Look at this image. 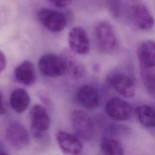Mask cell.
<instances>
[{
	"label": "cell",
	"mask_w": 155,
	"mask_h": 155,
	"mask_svg": "<svg viewBox=\"0 0 155 155\" xmlns=\"http://www.w3.org/2000/svg\"><path fill=\"white\" fill-rule=\"evenodd\" d=\"M7 64L6 58L4 53L0 50V73H1L5 68Z\"/></svg>",
	"instance_id": "obj_22"
},
{
	"label": "cell",
	"mask_w": 155,
	"mask_h": 155,
	"mask_svg": "<svg viewBox=\"0 0 155 155\" xmlns=\"http://www.w3.org/2000/svg\"><path fill=\"white\" fill-rule=\"evenodd\" d=\"M56 139L60 149L66 154L79 155L82 151V142L74 134L61 131L58 133Z\"/></svg>",
	"instance_id": "obj_9"
},
{
	"label": "cell",
	"mask_w": 155,
	"mask_h": 155,
	"mask_svg": "<svg viewBox=\"0 0 155 155\" xmlns=\"http://www.w3.org/2000/svg\"><path fill=\"white\" fill-rule=\"evenodd\" d=\"M30 102V97L28 92L21 88L15 89L11 93L10 103L13 110L18 113H22L26 110Z\"/></svg>",
	"instance_id": "obj_16"
},
{
	"label": "cell",
	"mask_w": 155,
	"mask_h": 155,
	"mask_svg": "<svg viewBox=\"0 0 155 155\" xmlns=\"http://www.w3.org/2000/svg\"><path fill=\"white\" fill-rule=\"evenodd\" d=\"M107 8L114 18L119 17L121 10V0H107Z\"/></svg>",
	"instance_id": "obj_20"
},
{
	"label": "cell",
	"mask_w": 155,
	"mask_h": 155,
	"mask_svg": "<svg viewBox=\"0 0 155 155\" xmlns=\"http://www.w3.org/2000/svg\"><path fill=\"white\" fill-rule=\"evenodd\" d=\"M131 1H138V0H131Z\"/></svg>",
	"instance_id": "obj_25"
},
{
	"label": "cell",
	"mask_w": 155,
	"mask_h": 155,
	"mask_svg": "<svg viewBox=\"0 0 155 155\" xmlns=\"http://www.w3.org/2000/svg\"><path fill=\"white\" fill-rule=\"evenodd\" d=\"M37 19L45 28L54 33L62 31L67 24L64 13L51 8H41L38 13Z\"/></svg>",
	"instance_id": "obj_3"
},
{
	"label": "cell",
	"mask_w": 155,
	"mask_h": 155,
	"mask_svg": "<svg viewBox=\"0 0 155 155\" xmlns=\"http://www.w3.org/2000/svg\"><path fill=\"white\" fill-rule=\"evenodd\" d=\"M50 3L58 8H64L71 4L72 0H47Z\"/></svg>",
	"instance_id": "obj_21"
},
{
	"label": "cell",
	"mask_w": 155,
	"mask_h": 155,
	"mask_svg": "<svg viewBox=\"0 0 155 155\" xmlns=\"http://www.w3.org/2000/svg\"><path fill=\"white\" fill-rule=\"evenodd\" d=\"M107 82L122 97L131 98L135 94L136 84L133 76L125 71H115L107 77Z\"/></svg>",
	"instance_id": "obj_2"
},
{
	"label": "cell",
	"mask_w": 155,
	"mask_h": 155,
	"mask_svg": "<svg viewBox=\"0 0 155 155\" xmlns=\"http://www.w3.org/2000/svg\"><path fill=\"white\" fill-rule=\"evenodd\" d=\"M71 124L76 136L81 140L89 141L93 136L94 128L90 116L84 111L74 110L71 114Z\"/></svg>",
	"instance_id": "obj_4"
},
{
	"label": "cell",
	"mask_w": 155,
	"mask_h": 155,
	"mask_svg": "<svg viewBox=\"0 0 155 155\" xmlns=\"http://www.w3.org/2000/svg\"><path fill=\"white\" fill-rule=\"evenodd\" d=\"M140 76L145 90L151 97L155 98V67H140Z\"/></svg>",
	"instance_id": "obj_19"
},
{
	"label": "cell",
	"mask_w": 155,
	"mask_h": 155,
	"mask_svg": "<svg viewBox=\"0 0 155 155\" xmlns=\"http://www.w3.org/2000/svg\"><path fill=\"white\" fill-rule=\"evenodd\" d=\"M105 111L112 119L116 121H124L130 117L132 108L126 101L119 97H113L106 102Z\"/></svg>",
	"instance_id": "obj_7"
},
{
	"label": "cell",
	"mask_w": 155,
	"mask_h": 155,
	"mask_svg": "<svg viewBox=\"0 0 155 155\" xmlns=\"http://www.w3.org/2000/svg\"><path fill=\"white\" fill-rule=\"evenodd\" d=\"M94 36L97 47L102 53H110L118 47L115 31L108 22H98L94 28Z\"/></svg>",
	"instance_id": "obj_1"
},
{
	"label": "cell",
	"mask_w": 155,
	"mask_h": 155,
	"mask_svg": "<svg viewBox=\"0 0 155 155\" xmlns=\"http://www.w3.org/2000/svg\"><path fill=\"white\" fill-rule=\"evenodd\" d=\"M15 79L24 85H31L36 81L35 68L33 64L30 61H24L15 69Z\"/></svg>",
	"instance_id": "obj_15"
},
{
	"label": "cell",
	"mask_w": 155,
	"mask_h": 155,
	"mask_svg": "<svg viewBox=\"0 0 155 155\" xmlns=\"http://www.w3.org/2000/svg\"><path fill=\"white\" fill-rule=\"evenodd\" d=\"M5 134L8 142L16 149H23L28 144V133L25 127L18 122L10 124L6 129Z\"/></svg>",
	"instance_id": "obj_10"
},
{
	"label": "cell",
	"mask_w": 155,
	"mask_h": 155,
	"mask_svg": "<svg viewBox=\"0 0 155 155\" xmlns=\"http://www.w3.org/2000/svg\"><path fill=\"white\" fill-rule=\"evenodd\" d=\"M68 44L71 50L78 54H87L90 48V43L85 30L81 27H73L68 35Z\"/></svg>",
	"instance_id": "obj_6"
},
{
	"label": "cell",
	"mask_w": 155,
	"mask_h": 155,
	"mask_svg": "<svg viewBox=\"0 0 155 155\" xmlns=\"http://www.w3.org/2000/svg\"><path fill=\"white\" fill-rule=\"evenodd\" d=\"M30 117L33 128L37 131H47L50 125V118L46 108L39 104L33 106L30 111Z\"/></svg>",
	"instance_id": "obj_13"
},
{
	"label": "cell",
	"mask_w": 155,
	"mask_h": 155,
	"mask_svg": "<svg viewBox=\"0 0 155 155\" xmlns=\"http://www.w3.org/2000/svg\"><path fill=\"white\" fill-rule=\"evenodd\" d=\"M0 155H9L6 151L4 149L2 145L1 144V143L0 142Z\"/></svg>",
	"instance_id": "obj_24"
},
{
	"label": "cell",
	"mask_w": 155,
	"mask_h": 155,
	"mask_svg": "<svg viewBox=\"0 0 155 155\" xmlns=\"http://www.w3.org/2000/svg\"><path fill=\"white\" fill-rule=\"evenodd\" d=\"M100 147L103 155H124L122 144L115 139L103 138L101 140Z\"/></svg>",
	"instance_id": "obj_18"
},
{
	"label": "cell",
	"mask_w": 155,
	"mask_h": 155,
	"mask_svg": "<svg viewBox=\"0 0 155 155\" xmlns=\"http://www.w3.org/2000/svg\"><path fill=\"white\" fill-rule=\"evenodd\" d=\"M130 16L134 24L141 30H148L154 26L153 16L142 4L137 3L132 5Z\"/></svg>",
	"instance_id": "obj_8"
},
{
	"label": "cell",
	"mask_w": 155,
	"mask_h": 155,
	"mask_svg": "<svg viewBox=\"0 0 155 155\" xmlns=\"http://www.w3.org/2000/svg\"><path fill=\"white\" fill-rule=\"evenodd\" d=\"M38 67L45 76L57 78L65 73L64 61L61 56L54 54H46L42 56L38 61Z\"/></svg>",
	"instance_id": "obj_5"
},
{
	"label": "cell",
	"mask_w": 155,
	"mask_h": 155,
	"mask_svg": "<svg viewBox=\"0 0 155 155\" xmlns=\"http://www.w3.org/2000/svg\"><path fill=\"white\" fill-rule=\"evenodd\" d=\"M61 56L64 62L65 73H67L71 78L77 80L82 78L85 75V65L72 51L65 50L62 51Z\"/></svg>",
	"instance_id": "obj_11"
},
{
	"label": "cell",
	"mask_w": 155,
	"mask_h": 155,
	"mask_svg": "<svg viewBox=\"0 0 155 155\" xmlns=\"http://www.w3.org/2000/svg\"><path fill=\"white\" fill-rule=\"evenodd\" d=\"M77 97L79 104L89 110L96 108L99 102V96L97 90L90 85H84L78 90Z\"/></svg>",
	"instance_id": "obj_14"
},
{
	"label": "cell",
	"mask_w": 155,
	"mask_h": 155,
	"mask_svg": "<svg viewBox=\"0 0 155 155\" xmlns=\"http://www.w3.org/2000/svg\"><path fill=\"white\" fill-rule=\"evenodd\" d=\"M136 113L142 125L147 128L155 127V108L148 105H143L136 108Z\"/></svg>",
	"instance_id": "obj_17"
},
{
	"label": "cell",
	"mask_w": 155,
	"mask_h": 155,
	"mask_svg": "<svg viewBox=\"0 0 155 155\" xmlns=\"http://www.w3.org/2000/svg\"><path fill=\"white\" fill-rule=\"evenodd\" d=\"M137 55L140 67H155V41L146 40L142 42L137 48Z\"/></svg>",
	"instance_id": "obj_12"
},
{
	"label": "cell",
	"mask_w": 155,
	"mask_h": 155,
	"mask_svg": "<svg viewBox=\"0 0 155 155\" xmlns=\"http://www.w3.org/2000/svg\"><path fill=\"white\" fill-rule=\"evenodd\" d=\"M7 110L3 101V96L1 91H0V115H3L5 114Z\"/></svg>",
	"instance_id": "obj_23"
}]
</instances>
